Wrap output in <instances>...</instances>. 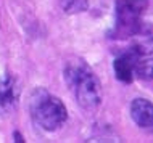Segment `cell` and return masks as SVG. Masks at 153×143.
<instances>
[{"label": "cell", "instance_id": "6da1fadb", "mask_svg": "<svg viewBox=\"0 0 153 143\" xmlns=\"http://www.w3.org/2000/svg\"><path fill=\"white\" fill-rule=\"evenodd\" d=\"M65 79L76 101L85 111H95L102 103V84L84 61H69L65 68Z\"/></svg>", "mask_w": 153, "mask_h": 143}, {"label": "cell", "instance_id": "277c9868", "mask_svg": "<svg viewBox=\"0 0 153 143\" xmlns=\"http://www.w3.org/2000/svg\"><path fill=\"white\" fill-rule=\"evenodd\" d=\"M19 98L18 84L11 74L0 77V116H8L16 109Z\"/></svg>", "mask_w": 153, "mask_h": 143}, {"label": "cell", "instance_id": "5b68a950", "mask_svg": "<svg viewBox=\"0 0 153 143\" xmlns=\"http://www.w3.org/2000/svg\"><path fill=\"white\" fill-rule=\"evenodd\" d=\"M131 116L139 127L148 129L153 124V106L145 98H135L131 105Z\"/></svg>", "mask_w": 153, "mask_h": 143}, {"label": "cell", "instance_id": "ba28073f", "mask_svg": "<svg viewBox=\"0 0 153 143\" xmlns=\"http://www.w3.org/2000/svg\"><path fill=\"white\" fill-rule=\"evenodd\" d=\"M15 138H16V142H24V140H23V137L19 135L18 132H15Z\"/></svg>", "mask_w": 153, "mask_h": 143}, {"label": "cell", "instance_id": "3957f363", "mask_svg": "<svg viewBox=\"0 0 153 143\" xmlns=\"http://www.w3.org/2000/svg\"><path fill=\"white\" fill-rule=\"evenodd\" d=\"M147 10L148 0H116V37L142 34Z\"/></svg>", "mask_w": 153, "mask_h": 143}, {"label": "cell", "instance_id": "8992f818", "mask_svg": "<svg viewBox=\"0 0 153 143\" xmlns=\"http://www.w3.org/2000/svg\"><path fill=\"white\" fill-rule=\"evenodd\" d=\"M113 69L114 74L121 82L129 84L134 80L135 77V71H134V63H132V58L129 55V52H123L121 55H118V58L113 61Z\"/></svg>", "mask_w": 153, "mask_h": 143}, {"label": "cell", "instance_id": "52a82bcc", "mask_svg": "<svg viewBox=\"0 0 153 143\" xmlns=\"http://www.w3.org/2000/svg\"><path fill=\"white\" fill-rule=\"evenodd\" d=\"M61 5L66 13H81L89 7V2L87 0H61Z\"/></svg>", "mask_w": 153, "mask_h": 143}, {"label": "cell", "instance_id": "7a4b0ae2", "mask_svg": "<svg viewBox=\"0 0 153 143\" xmlns=\"http://www.w3.org/2000/svg\"><path fill=\"white\" fill-rule=\"evenodd\" d=\"M29 109L32 119L44 130L53 132L60 129L68 119V109L63 101L45 88H36L29 100Z\"/></svg>", "mask_w": 153, "mask_h": 143}]
</instances>
